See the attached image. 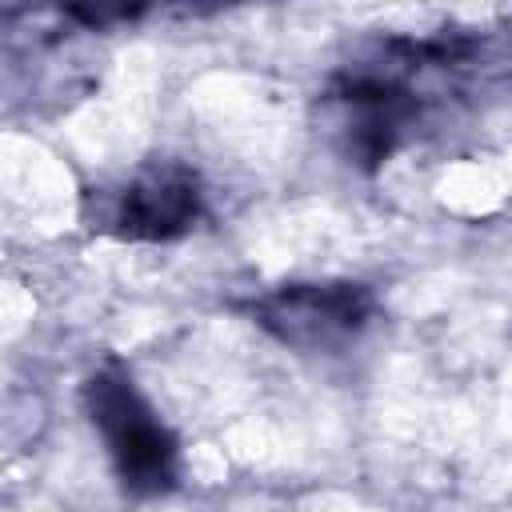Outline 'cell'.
Instances as JSON below:
<instances>
[{
	"instance_id": "cell-1",
	"label": "cell",
	"mask_w": 512,
	"mask_h": 512,
	"mask_svg": "<svg viewBox=\"0 0 512 512\" xmlns=\"http://www.w3.org/2000/svg\"><path fill=\"white\" fill-rule=\"evenodd\" d=\"M512 96V28H436L356 48L324 84L320 112L348 164L380 168L448 108Z\"/></svg>"
},
{
	"instance_id": "cell-2",
	"label": "cell",
	"mask_w": 512,
	"mask_h": 512,
	"mask_svg": "<svg viewBox=\"0 0 512 512\" xmlns=\"http://www.w3.org/2000/svg\"><path fill=\"white\" fill-rule=\"evenodd\" d=\"M80 408L104 448V460L132 500H160L180 488L184 452L172 424L116 356L100 360L80 380Z\"/></svg>"
},
{
	"instance_id": "cell-3",
	"label": "cell",
	"mask_w": 512,
	"mask_h": 512,
	"mask_svg": "<svg viewBox=\"0 0 512 512\" xmlns=\"http://www.w3.org/2000/svg\"><path fill=\"white\" fill-rule=\"evenodd\" d=\"M208 212V188L184 160L160 156L132 172L104 180L80 196V220L120 244H172L184 240Z\"/></svg>"
},
{
	"instance_id": "cell-4",
	"label": "cell",
	"mask_w": 512,
	"mask_h": 512,
	"mask_svg": "<svg viewBox=\"0 0 512 512\" xmlns=\"http://www.w3.org/2000/svg\"><path fill=\"white\" fill-rule=\"evenodd\" d=\"M236 308L292 352L340 356L376 324L380 296L364 280H284Z\"/></svg>"
}]
</instances>
